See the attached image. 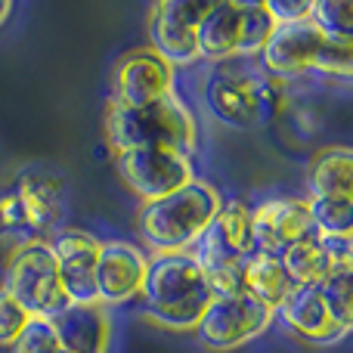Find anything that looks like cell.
Returning <instances> with one entry per match:
<instances>
[{
    "label": "cell",
    "mask_w": 353,
    "mask_h": 353,
    "mask_svg": "<svg viewBox=\"0 0 353 353\" xmlns=\"http://www.w3.org/2000/svg\"><path fill=\"white\" fill-rule=\"evenodd\" d=\"M279 261L285 267L292 285H319L325 279V273L335 267V261H332V254L325 251L323 239L316 232H307L304 239L288 245L279 254Z\"/></svg>",
    "instance_id": "cell-21"
},
{
    "label": "cell",
    "mask_w": 353,
    "mask_h": 353,
    "mask_svg": "<svg viewBox=\"0 0 353 353\" xmlns=\"http://www.w3.org/2000/svg\"><path fill=\"white\" fill-rule=\"evenodd\" d=\"M115 165H118L121 183L137 199H143V205L165 199V195H171L195 180L189 155L174 152V149H161V146L115 152Z\"/></svg>",
    "instance_id": "cell-7"
},
{
    "label": "cell",
    "mask_w": 353,
    "mask_h": 353,
    "mask_svg": "<svg viewBox=\"0 0 353 353\" xmlns=\"http://www.w3.org/2000/svg\"><path fill=\"white\" fill-rule=\"evenodd\" d=\"M251 251V208L245 201H223L211 226L192 245V257L214 298L242 294V263Z\"/></svg>",
    "instance_id": "cell-4"
},
{
    "label": "cell",
    "mask_w": 353,
    "mask_h": 353,
    "mask_svg": "<svg viewBox=\"0 0 353 353\" xmlns=\"http://www.w3.org/2000/svg\"><path fill=\"white\" fill-rule=\"evenodd\" d=\"M310 22L329 41L353 43V3L350 0H316V3H310Z\"/></svg>",
    "instance_id": "cell-24"
},
{
    "label": "cell",
    "mask_w": 353,
    "mask_h": 353,
    "mask_svg": "<svg viewBox=\"0 0 353 353\" xmlns=\"http://www.w3.org/2000/svg\"><path fill=\"white\" fill-rule=\"evenodd\" d=\"M313 232L310 211H307V199H267L257 208H251V245L261 254L279 257L288 245L304 239Z\"/></svg>",
    "instance_id": "cell-14"
},
{
    "label": "cell",
    "mask_w": 353,
    "mask_h": 353,
    "mask_svg": "<svg viewBox=\"0 0 353 353\" xmlns=\"http://www.w3.org/2000/svg\"><path fill=\"white\" fill-rule=\"evenodd\" d=\"M316 288H319V294H323V304H325V310L332 313V319H335L344 332H350V323H353V261L335 263Z\"/></svg>",
    "instance_id": "cell-22"
},
{
    "label": "cell",
    "mask_w": 353,
    "mask_h": 353,
    "mask_svg": "<svg viewBox=\"0 0 353 353\" xmlns=\"http://www.w3.org/2000/svg\"><path fill=\"white\" fill-rule=\"evenodd\" d=\"M325 43H329V37L310 19L292 25H276L261 50V62L270 78H298L304 72H316V62L323 56Z\"/></svg>",
    "instance_id": "cell-12"
},
{
    "label": "cell",
    "mask_w": 353,
    "mask_h": 353,
    "mask_svg": "<svg viewBox=\"0 0 353 353\" xmlns=\"http://www.w3.org/2000/svg\"><path fill=\"white\" fill-rule=\"evenodd\" d=\"M273 319L276 313L257 304L254 298L230 294V298H214L208 304L201 323L195 325V335L208 350H239L257 335H263Z\"/></svg>",
    "instance_id": "cell-8"
},
{
    "label": "cell",
    "mask_w": 353,
    "mask_h": 353,
    "mask_svg": "<svg viewBox=\"0 0 353 353\" xmlns=\"http://www.w3.org/2000/svg\"><path fill=\"white\" fill-rule=\"evenodd\" d=\"M50 323L65 350L109 353V313L103 304H72Z\"/></svg>",
    "instance_id": "cell-17"
},
{
    "label": "cell",
    "mask_w": 353,
    "mask_h": 353,
    "mask_svg": "<svg viewBox=\"0 0 353 353\" xmlns=\"http://www.w3.org/2000/svg\"><path fill=\"white\" fill-rule=\"evenodd\" d=\"M62 344H59V335H56L53 323L50 319H37L31 316L28 325L19 332V338L12 341L10 353H56Z\"/></svg>",
    "instance_id": "cell-25"
},
{
    "label": "cell",
    "mask_w": 353,
    "mask_h": 353,
    "mask_svg": "<svg viewBox=\"0 0 353 353\" xmlns=\"http://www.w3.org/2000/svg\"><path fill=\"white\" fill-rule=\"evenodd\" d=\"M223 195L205 180H192L183 189L149 201L140 208V236L152 254H180L192 251L201 232L217 217Z\"/></svg>",
    "instance_id": "cell-3"
},
{
    "label": "cell",
    "mask_w": 353,
    "mask_h": 353,
    "mask_svg": "<svg viewBox=\"0 0 353 353\" xmlns=\"http://www.w3.org/2000/svg\"><path fill=\"white\" fill-rule=\"evenodd\" d=\"M10 12H12V3H10V0H0V25L10 19Z\"/></svg>",
    "instance_id": "cell-30"
},
{
    "label": "cell",
    "mask_w": 353,
    "mask_h": 353,
    "mask_svg": "<svg viewBox=\"0 0 353 353\" xmlns=\"http://www.w3.org/2000/svg\"><path fill=\"white\" fill-rule=\"evenodd\" d=\"M292 279H288L285 267L276 254H261L251 251L242 263V294L254 298L257 304H263L267 310H279L282 301L292 294Z\"/></svg>",
    "instance_id": "cell-19"
},
{
    "label": "cell",
    "mask_w": 353,
    "mask_h": 353,
    "mask_svg": "<svg viewBox=\"0 0 353 353\" xmlns=\"http://www.w3.org/2000/svg\"><path fill=\"white\" fill-rule=\"evenodd\" d=\"M257 78L261 74L245 72L236 65H217L205 78L201 99L208 112L220 124L236 130H248L261 124V105H257Z\"/></svg>",
    "instance_id": "cell-10"
},
{
    "label": "cell",
    "mask_w": 353,
    "mask_h": 353,
    "mask_svg": "<svg viewBox=\"0 0 353 353\" xmlns=\"http://www.w3.org/2000/svg\"><path fill=\"white\" fill-rule=\"evenodd\" d=\"M56 353H72V350H65V347H59V350H56Z\"/></svg>",
    "instance_id": "cell-31"
},
{
    "label": "cell",
    "mask_w": 353,
    "mask_h": 353,
    "mask_svg": "<svg viewBox=\"0 0 353 353\" xmlns=\"http://www.w3.org/2000/svg\"><path fill=\"white\" fill-rule=\"evenodd\" d=\"M257 105H261V124L267 121H276V118L285 112L288 105V93H285V84L279 78H257Z\"/></svg>",
    "instance_id": "cell-26"
},
{
    "label": "cell",
    "mask_w": 353,
    "mask_h": 353,
    "mask_svg": "<svg viewBox=\"0 0 353 353\" xmlns=\"http://www.w3.org/2000/svg\"><path fill=\"white\" fill-rule=\"evenodd\" d=\"M28 313L0 288V347H12V341L19 338V332L28 325Z\"/></svg>",
    "instance_id": "cell-28"
},
{
    "label": "cell",
    "mask_w": 353,
    "mask_h": 353,
    "mask_svg": "<svg viewBox=\"0 0 353 353\" xmlns=\"http://www.w3.org/2000/svg\"><path fill=\"white\" fill-rule=\"evenodd\" d=\"M208 3L205 0H165L149 10L146 31L152 41V53L165 59L168 65H192L199 59V43H195V31L205 16Z\"/></svg>",
    "instance_id": "cell-9"
},
{
    "label": "cell",
    "mask_w": 353,
    "mask_h": 353,
    "mask_svg": "<svg viewBox=\"0 0 353 353\" xmlns=\"http://www.w3.org/2000/svg\"><path fill=\"white\" fill-rule=\"evenodd\" d=\"M273 28L276 25L270 22L263 3H239V0L208 3L195 31L199 59L223 62L236 56H261Z\"/></svg>",
    "instance_id": "cell-6"
},
{
    "label": "cell",
    "mask_w": 353,
    "mask_h": 353,
    "mask_svg": "<svg viewBox=\"0 0 353 353\" xmlns=\"http://www.w3.org/2000/svg\"><path fill=\"white\" fill-rule=\"evenodd\" d=\"M263 10L273 25H292L310 19V0H267Z\"/></svg>",
    "instance_id": "cell-29"
},
{
    "label": "cell",
    "mask_w": 353,
    "mask_h": 353,
    "mask_svg": "<svg viewBox=\"0 0 353 353\" xmlns=\"http://www.w3.org/2000/svg\"><path fill=\"white\" fill-rule=\"evenodd\" d=\"M149 257L130 242H99L97 257V304H128L140 298Z\"/></svg>",
    "instance_id": "cell-15"
},
{
    "label": "cell",
    "mask_w": 353,
    "mask_h": 353,
    "mask_svg": "<svg viewBox=\"0 0 353 353\" xmlns=\"http://www.w3.org/2000/svg\"><path fill=\"white\" fill-rule=\"evenodd\" d=\"M25 214L31 220V230L43 232L59 220L62 214V180L50 171H25L19 176L16 189Z\"/></svg>",
    "instance_id": "cell-20"
},
{
    "label": "cell",
    "mask_w": 353,
    "mask_h": 353,
    "mask_svg": "<svg viewBox=\"0 0 353 353\" xmlns=\"http://www.w3.org/2000/svg\"><path fill=\"white\" fill-rule=\"evenodd\" d=\"M282 316V323L288 325V332L301 338V341L319 344V347H329V344L347 338V332L332 319V313L325 310L323 294L316 285H294L292 294L282 301V307L276 310Z\"/></svg>",
    "instance_id": "cell-16"
},
{
    "label": "cell",
    "mask_w": 353,
    "mask_h": 353,
    "mask_svg": "<svg viewBox=\"0 0 353 353\" xmlns=\"http://www.w3.org/2000/svg\"><path fill=\"white\" fill-rule=\"evenodd\" d=\"M174 93V68L152 50H130L121 56L112 72V97L109 105L118 109H140L146 103Z\"/></svg>",
    "instance_id": "cell-11"
},
{
    "label": "cell",
    "mask_w": 353,
    "mask_h": 353,
    "mask_svg": "<svg viewBox=\"0 0 353 353\" xmlns=\"http://www.w3.org/2000/svg\"><path fill=\"white\" fill-rule=\"evenodd\" d=\"M310 199L353 201V152L347 146H325L313 155L307 168Z\"/></svg>",
    "instance_id": "cell-18"
},
{
    "label": "cell",
    "mask_w": 353,
    "mask_h": 353,
    "mask_svg": "<svg viewBox=\"0 0 353 353\" xmlns=\"http://www.w3.org/2000/svg\"><path fill=\"white\" fill-rule=\"evenodd\" d=\"M31 220L16 192L0 195V236H31Z\"/></svg>",
    "instance_id": "cell-27"
},
{
    "label": "cell",
    "mask_w": 353,
    "mask_h": 353,
    "mask_svg": "<svg viewBox=\"0 0 353 353\" xmlns=\"http://www.w3.org/2000/svg\"><path fill=\"white\" fill-rule=\"evenodd\" d=\"M310 223L316 236H350L353 232V201L341 199H307Z\"/></svg>",
    "instance_id": "cell-23"
},
{
    "label": "cell",
    "mask_w": 353,
    "mask_h": 353,
    "mask_svg": "<svg viewBox=\"0 0 353 353\" xmlns=\"http://www.w3.org/2000/svg\"><path fill=\"white\" fill-rule=\"evenodd\" d=\"M47 248L59 270L62 288L72 304H97V257L99 239L84 230H59L47 239Z\"/></svg>",
    "instance_id": "cell-13"
},
{
    "label": "cell",
    "mask_w": 353,
    "mask_h": 353,
    "mask_svg": "<svg viewBox=\"0 0 353 353\" xmlns=\"http://www.w3.org/2000/svg\"><path fill=\"white\" fill-rule=\"evenodd\" d=\"M0 288L28 316L37 319H53L72 307V298L62 288L59 270L43 239H25L19 248H12Z\"/></svg>",
    "instance_id": "cell-5"
},
{
    "label": "cell",
    "mask_w": 353,
    "mask_h": 353,
    "mask_svg": "<svg viewBox=\"0 0 353 353\" xmlns=\"http://www.w3.org/2000/svg\"><path fill=\"white\" fill-rule=\"evenodd\" d=\"M140 301L146 319H152L155 325L174 332H195L214 294L192 251H180V254L149 257Z\"/></svg>",
    "instance_id": "cell-1"
},
{
    "label": "cell",
    "mask_w": 353,
    "mask_h": 353,
    "mask_svg": "<svg viewBox=\"0 0 353 353\" xmlns=\"http://www.w3.org/2000/svg\"><path fill=\"white\" fill-rule=\"evenodd\" d=\"M105 140H109L112 152L161 146L192 155L199 146V121L180 99V93L174 90L155 103L140 105V109L109 105L105 109Z\"/></svg>",
    "instance_id": "cell-2"
}]
</instances>
